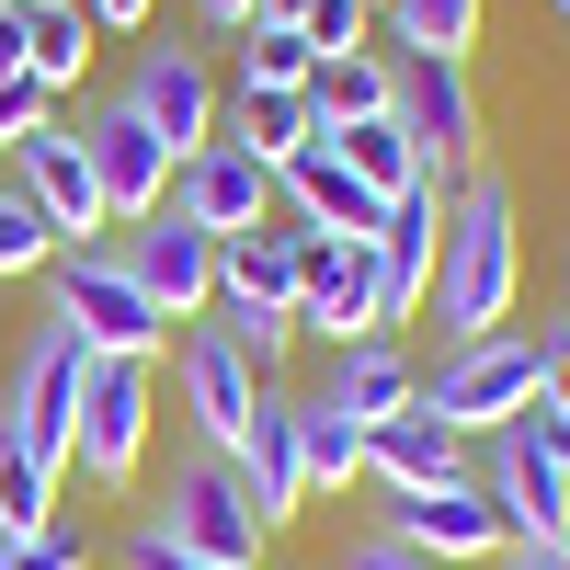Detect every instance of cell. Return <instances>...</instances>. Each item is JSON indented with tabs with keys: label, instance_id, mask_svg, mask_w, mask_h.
<instances>
[{
	"label": "cell",
	"instance_id": "cell-37",
	"mask_svg": "<svg viewBox=\"0 0 570 570\" xmlns=\"http://www.w3.org/2000/svg\"><path fill=\"white\" fill-rule=\"evenodd\" d=\"M126 570H206V559H195V548H171L160 525H137V537H126Z\"/></svg>",
	"mask_w": 570,
	"mask_h": 570
},
{
	"label": "cell",
	"instance_id": "cell-13",
	"mask_svg": "<svg viewBox=\"0 0 570 570\" xmlns=\"http://www.w3.org/2000/svg\"><path fill=\"white\" fill-rule=\"evenodd\" d=\"M183 411H195V445H206V456L240 468L252 411H263V376L240 365V343H228V331H195V343H183Z\"/></svg>",
	"mask_w": 570,
	"mask_h": 570
},
{
	"label": "cell",
	"instance_id": "cell-26",
	"mask_svg": "<svg viewBox=\"0 0 570 570\" xmlns=\"http://www.w3.org/2000/svg\"><path fill=\"white\" fill-rule=\"evenodd\" d=\"M331 149H343V160L376 183V195H411L422 171H445V160H422V137H411L400 115H365V126H343V137H331Z\"/></svg>",
	"mask_w": 570,
	"mask_h": 570
},
{
	"label": "cell",
	"instance_id": "cell-20",
	"mask_svg": "<svg viewBox=\"0 0 570 570\" xmlns=\"http://www.w3.org/2000/svg\"><path fill=\"white\" fill-rule=\"evenodd\" d=\"M297 240L308 228L274 206V228H240V240H217V308L228 320H263V308H297Z\"/></svg>",
	"mask_w": 570,
	"mask_h": 570
},
{
	"label": "cell",
	"instance_id": "cell-8",
	"mask_svg": "<svg viewBox=\"0 0 570 570\" xmlns=\"http://www.w3.org/2000/svg\"><path fill=\"white\" fill-rule=\"evenodd\" d=\"M115 104L137 115L171 149V171L217 137V80H206V46H183V35H160V46H137V80L115 91Z\"/></svg>",
	"mask_w": 570,
	"mask_h": 570
},
{
	"label": "cell",
	"instance_id": "cell-15",
	"mask_svg": "<svg viewBox=\"0 0 570 570\" xmlns=\"http://www.w3.org/2000/svg\"><path fill=\"white\" fill-rule=\"evenodd\" d=\"M400 126L422 137V160L480 171V80H468V58H400Z\"/></svg>",
	"mask_w": 570,
	"mask_h": 570
},
{
	"label": "cell",
	"instance_id": "cell-33",
	"mask_svg": "<svg viewBox=\"0 0 570 570\" xmlns=\"http://www.w3.org/2000/svg\"><path fill=\"white\" fill-rule=\"evenodd\" d=\"M80 525H35V537H0V570H80Z\"/></svg>",
	"mask_w": 570,
	"mask_h": 570
},
{
	"label": "cell",
	"instance_id": "cell-16",
	"mask_svg": "<svg viewBox=\"0 0 570 570\" xmlns=\"http://www.w3.org/2000/svg\"><path fill=\"white\" fill-rule=\"evenodd\" d=\"M80 149H91V183H104V217H115V228H137V217H160V206H171V149H160V137L137 126L126 104L91 115V126H80Z\"/></svg>",
	"mask_w": 570,
	"mask_h": 570
},
{
	"label": "cell",
	"instance_id": "cell-21",
	"mask_svg": "<svg viewBox=\"0 0 570 570\" xmlns=\"http://www.w3.org/2000/svg\"><path fill=\"white\" fill-rule=\"evenodd\" d=\"M297 411H308V400L263 389V411H252V445H240V480H252V502H263V525H285V513L308 502V445H297Z\"/></svg>",
	"mask_w": 570,
	"mask_h": 570
},
{
	"label": "cell",
	"instance_id": "cell-31",
	"mask_svg": "<svg viewBox=\"0 0 570 570\" xmlns=\"http://www.w3.org/2000/svg\"><path fill=\"white\" fill-rule=\"evenodd\" d=\"M46 126H58V91L35 69H0V149H12V137H46Z\"/></svg>",
	"mask_w": 570,
	"mask_h": 570
},
{
	"label": "cell",
	"instance_id": "cell-4",
	"mask_svg": "<svg viewBox=\"0 0 570 570\" xmlns=\"http://www.w3.org/2000/svg\"><path fill=\"white\" fill-rule=\"evenodd\" d=\"M80 389H91V354L69 343L58 320H35V331H23V354H12V400H0V445H12V456H35V468H58V480H69Z\"/></svg>",
	"mask_w": 570,
	"mask_h": 570
},
{
	"label": "cell",
	"instance_id": "cell-29",
	"mask_svg": "<svg viewBox=\"0 0 570 570\" xmlns=\"http://www.w3.org/2000/svg\"><path fill=\"white\" fill-rule=\"evenodd\" d=\"M58 468H35V456H12L0 445V537H35V525H58Z\"/></svg>",
	"mask_w": 570,
	"mask_h": 570
},
{
	"label": "cell",
	"instance_id": "cell-23",
	"mask_svg": "<svg viewBox=\"0 0 570 570\" xmlns=\"http://www.w3.org/2000/svg\"><path fill=\"white\" fill-rule=\"evenodd\" d=\"M320 137V115H308V91H252L240 80V104H228V149H252L263 171H285Z\"/></svg>",
	"mask_w": 570,
	"mask_h": 570
},
{
	"label": "cell",
	"instance_id": "cell-30",
	"mask_svg": "<svg viewBox=\"0 0 570 570\" xmlns=\"http://www.w3.org/2000/svg\"><path fill=\"white\" fill-rule=\"evenodd\" d=\"M46 263H58V228H46L12 183H0V274H46Z\"/></svg>",
	"mask_w": 570,
	"mask_h": 570
},
{
	"label": "cell",
	"instance_id": "cell-44",
	"mask_svg": "<svg viewBox=\"0 0 570 570\" xmlns=\"http://www.w3.org/2000/svg\"><path fill=\"white\" fill-rule=\"evenodd\" d=\"M365 12H389V0H365Z\"/></svg>",
	"mask_w": 570,
	"mask_h": 570
},
{
	"label": "cell",
	"instance_id": "cell-1",
	"mask_svg": "<svg viewBox=\"0 0 570 570\" xmlns=\"http://www.w3.org/2000/svg\"><path fill=\"white\" fill-rule=\"evenodd\" d=\"M525 297V228H513V183L502 171H456L445 195V252H434V308L445 343H491Z\"/></svg>",
	"mask_w": 570,
	"mask_h": 570
},
{
	"label": "cell",
	"instance_id": "cell-5",
	"mask_svg": "<svg viewBox=\"0 0 570 570\" xmlns=\"http://www.w3.org/2000/svg\"><path fill=\"white\" fill-rule=\"evenodd\" d=\"M46 320H58L80 354H137V365H160V331H171V320L149 308V285L126 274V252H104V240L58 263V297H46Z\"/></svg>",
	"mask_w": 570,
	"mask_h": 570
},
{
	"label": "cell",
	"instance_id": "cell-40",
	"mask_svg": "<svg viewBox=\"0 0 570 570\" xmlns=\"http://www.w3.org/2000/svg\"><path fill=\"white\" fill-rule=\"evenodd\" d=\"M0 69H23V0H0Z\"/></svg>",
	"mask_w": 570,
	"mask_h": 570
},
{
	"label": "cell",
	"instance_id": "cell-36",
	"mask_svg": "<svg viewBox=\"0 0 570 570\" xmlns=\"http://www.w3.org/2000/svg\"><path fill=\"white\" fill-rule=\"evenodd\" d=\"M537 343H548V376H537V411H570V320H559V331H537Z\"/></svg>",
	"mask_w": 570,
	"mask_h": 570
},
{
	"label": "cell",
	"instance_id": "cell-25",
	"mask_svg": "<svg viewBox=\"0 0 570 570\" xmlns=\"http://www.w3.org/2000/svg\"><path fill=\"white\" fill-rule=\"evenodd\" d=\"M389 58H468L480 46V0H389Z\"/></svg>",
	"mask_w": 570,
	"mask_h": 570
},
{
	"label": "cell",
	"instance_id": "cell-9",
	"mask_svg": "<svg viewBox=\"0 0 570 570\" xmlns=\"http://www.w3.org/2000/svg\"><path fill=\"white\" fill-rule=\"evenodd\" d=\"M0 160H12L0 183H12V195H23V206H35L46 228H58L69 252H91V240L115 228V217H104V183H91V149H80L69 126H46V137H12Z\"/></svg>",
	"mask_w": 570,
	"mask_h": 570
},
{
	"label": "cell",
	"instance_id": "cell-14",
	"mask_svg": "<svg viewBox=\"0 0 570 570\" xmlns=\"http://www.w3.org/2000/svg\"><path fill=\"white\" fill-rule=\"evenodd\" d=\"M274 206L297 217V228H331V240H376V217H389V195H376L331 137H308V149L274 171Z\"/></svg>",
	"mask_w": 570,
	"mask_h": 570
},
{
	"label": "cell",
	"instance_id": "cell-42",
	"mask_svg": "<svg viewBox=\"0 0 570 570\" xmlns=\"http://www.w3.org/2000/svg\"><path fill=\"white\" fill-rule=\"evenodd\" d=\"M252 23H308V0H252Z\"/></svg>",
	"mask_w": 570,
	"mask_h": 570
},
{
	"label": "cell",
	"instance_id": "cell-24",
	"mask_svg": "<svg viewBox=\"0 0 570 570\" xmlns=\"http://www.w3.org/2000/svg\"><path fill=\"white\" fill-rule=\"evenodd\" d=\"M23 69L69 104V80L91 69V12L80 0H23Z\"/></svg>",
	"mask_w": 570,
	"mask_h": 570
},
{
	"label": "cell",
	"instance_id": "cell-34",
	"mask_svg": "<svg viewBox=\"0 0 570 570\" xmlns=\"http://www.w3.org/2000/svg\"><path fill=\"white\" fill-rule=\"evenodd\" d=\"M308 46H320V58H343V46H365L376 35V12H365V0H308V23H297Z\"/></svg>",
	"mask_w": 570,
	"mask_h": 570
},
{
	"label": "cell",
	"instance_id": "cell-3",
	"mask_svg": "<svg viewBox=\"0 0 570 570\" xmlns=\"http://www.w3.org/2000/svg\"><path fill=\"white\" fill-rule=\"evenodd\" d=\"M480 491H491V513H502V548L570 570V468L537 445V422L480 434Z\"/></svg>",
	"mask_w": 570,
	"mask_h": 570
},
{
	"label": "cell",
	"instance_id": "cell-28",
	"mask_svg": "<svg viewBox=\"0 0 570 570\" xmlns=\"http://www.w3.org/2000/svg\"><path fill=\"white\" fill-rule=\"evenodd\" d=\"M252 46H240V80L252 91H308V58H320V46L297 35V23H240Z\"/></svg>",
	"mask_w": 570,
	"mask_h": 570
},
{
	"label": "cell",
	"instance_id": "cell-6",
	"mask_svg": "<svg viewBox=\"0 0 570 570\" xmlns=\"http://www.w3.org/2000/svg\"><path fill=\"white\" fill-rule=\"evenodd\" d=\"M160 537L171 548H195L206 570H263V502H252V480H240V468H228V456H183L171 468V491H160Z\"/></svg>",
	"mask_w": 570,
	"mask_h": 570
},
{
	"label": "cell",
	"instance_id": "cell-38",
	"mask_svg": "<svg viewBox=\"0 0 570 570\" xmlns=\"http://www.w3.org/2000/svg\"><path fill=\"white\" fill-rule=\"evenodd\" d=\"M80 12H91V35H137V23L160 12V0H80Z\"/></svg>",
	"mask_w": 570,
	"mask_h": 570
},
{
	"label": "cell",
	"instance_id": "cell-27",
	"mask_svg": "<svg viewBox=\"0 0 570 570\" xmlns=\"http://www.w3.org/2000/svg\"><path fill=\"white\" fill-rule=\"evenodd\" d=\"M297 445H308V491H354V480H365V434H354L343 411L308 400V411H297Z\"/></svg>",
	"mask_w": 570,
	"mask_h": 570
},
{
	"label": "cell",
	"instance_id": "cell-45",
	"mask_svg": "<svg viewBox=\"0 0 570 570\" xmlns=\"http://www.w3.org/2000/svg\"><path fill=\"white\" fill-rule=\"evenodd\" d=\"M559 23H570V0H559Z\"/></svg>",
	"mask_w": 570,
	"mask_h": 570
},
{
	"label": "cell",
	"instance_id": "cell-17",
	"mask_svg": "<svg viewBox=\"0 0 570 570\" xmlns=\"http://www.w3.org/2000/svg\"><path fill=\"white\" fill-rule=\"evenodd\" d=\"M171 206L195 217L206 240H240V228H274V171L252 149H228V137H206V149L171 171Z\"/></svg>",
	"mask_w": 570,
	"mask_h": 570
},
{
	"label": "cell",
	"instance_id": "cell-32",
	"mask_svg": "<svg viewBox=\"0 0 570 570\" xmlns=\"http://www.w3.org/2000/svg\"><path fill=\"white\" fill-rule=\"evenodd\" d=\"M228 343H240V365L274 389V365H285V343H297V308H263V320H217Z\"/></svg>",
	"mask_w": 570,
	"mask_h": 570
},
{
	"label": "cell",
	"instance_id": "cell-43",
	"mask_svg": "<svg viewBox=\"0 0 570 570\" xmlns=\"http://www.w3.org/2000/svg\"><path fill=\"white\" fill-rule=\"evenodd\" d=\"M491 570H548V559H525V548H502V559H491Z\"/></svg>",
	"mask_w": 570,
	"mask_h": 570
},
{
	"label": "cell",
	"instance_id": "cell-12",
	"mask_svg": "<svg viewBox=\"0 0 570 570\" xmlns=\"http://www.w3.org/2000/svg\"><path fill=\"white\" fill-rule=\"evenodd\" d=\"M389 537L400 548H422L434 570H468V559H502V513H491V491L480 480H445V491H389Z\"/></svg>",
	"mask_w": 570,
	"mask_h": 570
},
{
	"label": "cell",
	"instance_id": "cell-41",
	"mask_svg": "<svg viewBox=\"0 0 570 570\" xmlns=\"http://www.w3.org/2000/svg\"><path fill=\"white\" fill-rule=\"evenodd\" d=\"M195 12H206L217 35H240V23H252V0H195Z\"/></svg>",
	"mask_w": 570,
	"mask_h": 570
},
{
	"label": "cell",
	"instance_id": "cell-11",
	"mask_svg": "<svg viewBox=\"0 0 570 570\" xmlns=\"http://www.w3.org/2000/svg\"><path fill=\"white\" fill-rule=\"evenodd\" d=\"M126 274L149 285L160 320H206V308H217V240H206L183 206H160V217L126 228Z\"/></svg>",
	"mask_w": 570,
	"mask_h": 570
},
{
	"label": "cell",
	"instance_id": "cell-22",
	"mask_svg": "<svg viewBox=\"0 0 570 570\" xmlns=\"http://www.w3.org/2000/svg\"><path fill=\"white\" fill-rule=\"evenodd\" d=\"M308 115H320V137H343V126H365V115H400V58H389V46L308 58Z\"/></svg>",
	"mask_w": 570,
	"mask_h": 570
},
{
	"label": "cell",
	"instance_id": "cell-10",
	"mask_svg": "<svg viewBox=\"0 0 570 570\" xmlns=\"http://www.w3.org/2000/svg\"><path fill=\"white\" fill-rule=\"evenodd\" d=\"M297 331H320L331 354L376 331V252L365 240H331V228L297 240Z\"/></svg>",
	"mask_w": 570,
	"mask_h": 570
},
{
	"label": "cell",
	"instance_id": "cell-35",
	"mask_svg": "<svg viewBox=\"0 0 570 570\" xmlns=\"http://www.w3.org/2000/svg\"><path fill=\"white\" fill-rule=\"evenodd\" d=\"M343 570H434V559H422V548H400L389 525H376V537H354V548H343Z\"/></svg>",
	"mask_w": 570,
	"mask_h": 570
},
{
	"label": "cell",
	"instance_id": "cell-18",
	"mask_svg": "<svg viewBox=\"0 0 570 570\" xmlns=\"http://www.w3.org/2000/svg\"><path fill=\"white\" fill-rule=\"evenodd\" d=\"M365 480H376V491H445V480H480V445L445 434V422L411 400L400 422H376V434H365Z\"/></svg>",
	"mask_w": 570,
	"mask_h": 570
},
{
	"label": "cell",
	"instance_id": "cell-2",
	"mask_svg": "<svg viewBox=\"0 0 570 570\" xmlns=\"http://www.w3.org/2000/svg\"><path fill=\"white\" fill-rule=\"evenodd\" d=\"M537 376H548V343L537 331H491V343H445V365L422 376V411L445 422V434H502V422L537 411Z\"/></svg>",
	"mask_w": 570,
	"mask_h": 570
},
{
	"label": "cell",
	"instance_id": "cell-19",
	"mask_svg": "<svg viewBox=\"0 0 570 570\" xmlns=\"http://www.w3.org/2000/svg\"><path fill=\"white\" fill-rule=\"evenodd\" d=\"M411 400H422V376H411V354H400V331H365V343H343V354H331V376H320V411H343L354 434L400 422Z\"/></svg>",
	"mask_w": 570,
	"mask_h": 570
},
{
	"label": "cell",
	"instance_id": "cell-39",
	"mask_svg": "<svg viewBox=\"0 0 570 570\" xmlns=\"http://www.w3.org/2000/svg\"><path fill=\"white\" fill-rule=\"evenodd\" d=\"M525 422H537V445H548V456L570 468V411H525Z\"/></svg>",
	"mask_w": 570,
	"mask_h": 570
},
{
	"label": "cell",
	"instance_id": "cell-7",
	"mask_svg": "<svg viewBox=\"0 0 570 570\" xmlns=\"http://www.w3.org/2000/svg\"><path fill=\"white\" fill-rule=\"evenodd\" d=\"M149 422H160V365H137V354H91L69 468H80V480H104V491H126L137 456H149Z\"/></svg>",
	"mask_w": 570,
	"mask_h": 570
}]
</instances>
